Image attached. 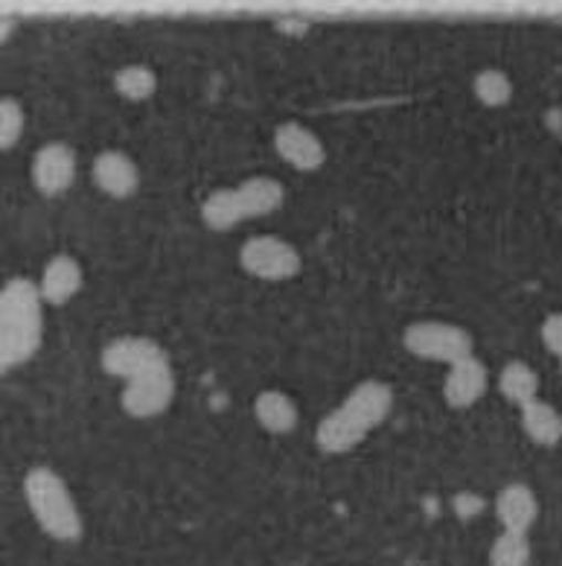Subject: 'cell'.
Returning a JSON list of instances; mask_svg holds the SVG:
<instances>
[{
	"label": "cell",
	"instance_id": "6da1fadb",
	"mask_svg": "<svg viewBox=\"0 0 562 566\" xmlns=\"http://www.w3.org/2000/svg\"><path fill=\"white\" fill-rule=\"evenodd\" d=\"M105 374L126 380L120 395L123 412L146 421L158 418L176 400V374L169 354L152 339L144 336H120L99 356Z\"/></svg>",
	"mask_w": 562,
	"mask_h": 566
},
{
	"label": "cell",
	"instance_id": "7a4b0ae2",
	"mask_svg": "<svg viewBox=\"0 0 562 566\" xmlns=\"http://www.w3.org/2000/svg\"><path fill=\"white\" fill-rule=\"evenodd\" d=\"M394 409V389L388 382L364 380L359 382L344 403L336 406L315 429V441L324 453L338 455L362 444L364 438L388 421V415Z\"/></svg>",
	"mask_w": 562,
	"mask_h": 566
},
{
	"label": "cell",
	"instance_id": "3957f363",
	"mask_svg": "<svg viewBox=\"0 0 562 566\" xmlns=\"http://www.w3.org/2000/svg\"><path fill=\"white\" fill-rule=\"evenodd\" d=\"M44 336L39 286L26 277H12L0 290V374L33 359Z\"/></svg>",
	"mask_w": 562,
	"mask_h": 566
},
{
	"label": "cell",
	"instance_id": "277c9868",
	"mask_svg": "<svg viewBox=\"0 0 562 566\" xmlns=\"http://www.w3.org/2000/svg\"><path fill=\"white\" fill-rule=\"evenodd\" d=\"M26 505L33 511L41 532L50 534L53 541L73 543L82 537V514L73 500L71 488L56 470L33 468L24 476Z\"/></svg>",
	"mask_w": 562,
	"mask_h": 566
},
{
	"label": "cell",
	"instance_id": "5b68a950",
	"mask_svg": "<svg viewBox=\"0 0 562 566\" xmlns=\"http://www.w3.org/2000/svg\"><path fill=\"white\" fill-rule=\"evenodd\" d=\"M402 345L417 359L455 365L473 356V336L469 331L449 322H414L402 333Z\"/></svg>",
	"mask_w": 562,
	"mask_h": 566
},
{
	"label": "cell",
	"instance_id": "8992f818",
	"mask_svg": "<svg viewBox=\"0 0 562 566\" xmlns=\"http://www.w3.org/2000/svg\"><path fill=\"white\" fill-rule=\"evenodd\" d=\"M240 266L259 281H289L300 272V251L280 237H251L240 251Z\"/></svg>",
	"mask_w": 562,
	"mask_h": 566
},
{
	"label": "cell",
	"instance_id": "52a82bcc",
	"mask_svg": "<svg viewBox=\"0 0 562 566\" xmlns=\"http://www.w3.org/2000/svg\"><path fill=\"white\" fill-rule=\"evenodd\" d=\"M30 172H33V185L41 196L67 193L76 181V153L62 140L44 144L35 153Z\"/></svg>",
	"mask_w": 562,
	"mask_h": 566
},
{
	"label": "cell",
	"instance_id": "ba28073f",
	"mask_svg": "<svg viewBox=\"0 0 562 566\" xmlns=\"http://www.w3.org/2000/svg\"><path fill=\"white\" fill-rule=\"evenodd\" d=\"M274 149L283 161L300 172H315L327 164V149L318 135L300 123H280L274 132Z\"/></svg>",
	"mask_w": 562,
	"mask_h": 566
},
{
	"label": "cell",
	"instance_id": "9c48e42d",
	"mask_svg": "<svg viewBox=\"0 0 562 566\" xmlns=\"http://www.w3.org/2000/svg\"><path fill=\"white\" fill-rule=\"evenodd\" d=\"M487 382H490V374H487V365L475 356H466L460 363L449 365V374L443 380V400L452 406V409H469L484 397L487 391Z\"/></svg>",
	"mask_w": 562,
	"mask_h": 566
},
{
	"label": "cell",
	"instance_id": "30bf717a",
	"mask_svg": "<svg viewBox=\"0 0 562 566\" xmlns=\"http://www.w3.org/2000/svg\"><path fill=\"white\" fill-rule=\"evenodd\" d=\"M94 185L112 199H131L140 190V170L129 155L105 149L94 158Z\"/></svg>",
	"mask_w": 562,
	"mask_h": 566
},
{
	"label": "cell",
	"instance_id": "8fae6325",
	"mask_svg": "<svg viewBox=\"0 0 562 566\" xmlns=\"http://www.w3.org/2000/svg\"><path fill=\"white\" fill-rule=\"evenodd\" d=\"M82 290V266L71 254H56L44 266V275L39 283V295L44 304L53 307H65L67 301L76 298V292Z\"/></svg>",
	"mask_w": 562,
	"mask_h": 566
},
{
	"label": "cell",
	"instance_id": "7c38bea8",
	"mask_svg": "<svg viewBox=\"0 0 562 566\" xmlns=\"http://www.w3.org/2000/svg\"><path fill=\"white\" fill-rule=\"evenodd\" d=\"M496 514L498 520H501L505 532L528 534L530 526H533L539 517L537 494H533L528 485H522V482H513V485H507L505 491L498 494Z\"/></svg>",
	"mask_w": 562,
	"mask_h": 566
},
{
	"label": "cell",
	"instance_id": "4fadbf2b",
	"mask_svg": "<svg viewBox=\"0 0 562 566\" xmlns=\"http://www.w3.org/2000/svg\"><path fill=\"white\" fill-rule=\"evenodd\" d=\"M236 193V202L242 208V217L254 219V217H268V213L280 211L283 202H286V190L277 178L259 176L242 181L240 187H233Z\"/></svg>",
	"mask_w": 562,
	"mask_h": 566
},
{
	"label": "cell",
	"instance_id": "5bb4252c",
	"mask_svg": "<svg viewBox=\"0 0 562 566\" xmlns=\"http://www.w3.org/2000/svg\"><path fill=\"white\" fill-rule=\"evenodd\" d=\"M254 415H257V423L272 432V436H289L291 429L298 427V406L286 391H263L254 400Z\"/></svg>",
	"mask_w": 562,
	"mask_h": 566
},
{
	"label": "cell",
	"instance_id": "9a60e30c",
	"mask_svg": "<svg viewBox=\"0 0 562 566\" xmlns=\"http://www.w3.org/2000/svg\"><path fill=\"white\" fill-rule=\"evenodd\" d=\"M522 429L533 444L556 447L562 441V415L537 397L522 406Z\"/></svg>",
	"mask_w": 562,
	"mask_h": 566
},
{
	"label": "cell",
	"instance_id": "2e32d148",
	"mask_svg": "<svg viewBox=\"0 0 562 566\" xmlns=\"http://www.w3.org/2000/svg\"><path fill=\"white\" fill-rule=\"evenodd\" d=\"M498 389H501V395H505L510 403L524 406V403H530V400H537L539 377H537V371L530 368V365L513 359V363H507L505 368H501Z\"/></svg>",
	"mask_w": 562,
	"mask_h": 566
},
{
	"label": "cell",
	"instance_id": "e0dca14e",
	"mask_svg": "<svg viewBox=\"0 0 562 566\" xmlns=\"http://www.w3.org/2000/svg\"><path fill=\"white\" fill-rule=\"evenodd\" d=\"M201 219H204V226L213 228V231H233L240 222H245L233 187L231 190H216V193H210L208 199H204V205H201Z\"/></svg>",
	"mask_w": 562,
	"mask_h": 566
},
{
	"label": "cell",
	"instance_id": "ac0fdd59",
	"mask_svg": "<svg viewBox=\"0 0 562 566\" xmlns=\"http://www.w3.org/2000/svg\"><path fill=\"white\" fill-rule=\"evenodd\" d=\"M114 88H117V94L123 99H129V103H144L158 88V76H155L152 67L126 65L114 73Z\"/></svg>",
	"mask_w": 562,
	"mask_h": 566
},
{
	"label": "cell",
	"instance_id": "d6986e66",
	"mask_svg": "<svg viewBox=\"0 0 562 566\" xmlns=\"http://www.w3.org/2000/svg\"><path fill=\"white\" fill-rule=\"evenodd\" d=\"M473 88H475V97L481 99L487 108L507 106L510 97H513V82H510L507 73L496 71V67H487V71L478 73L473 82Z\"/></svg>",
	"mask_w": 562,
	"mask_h": 566
},
{
	"label": "cell",
	"instance_id": "ffe728a7",
	"mask_svg": "<svg viewBox=\"0 0 562 566\" xmlns=\"http://www.w3.org/2000/svg\"><path fill=\"white\" fill-rule=\"evenodd\" d=\"M530 564V541L528 534L501 532L492 541L490 566H528Z\"/></svg>",
	"mask_w": 562,
	"mask_h": 566
},
{
	"label": "cell",
	"instance_id": "44dd1931",
	"mask_svg": "<svg viewBox=\"0 0 562 566\" xmlns=\"http://www.w3.org/2000/svg\"><path fill=\"white\" fill-rule=\"evenodd\" d=\"M24 108L12 97H0V153H7L24 135Z\"/></svg>",
	"mask_w": 562,
	"mask_h": 566
},
{
	"label": "cell",
	"instance_id": "7402d4cb",
	"mask_svg": "<svg viewBox=\"0 0 562 566\" xmlns=\"http://www.w3.org/2000/svg\"><path fill=\"white\" fill-rule=\"evenodd\" d=\"M542 342H545V348L551 354L562 359V313L545 318V324H542Z\"/></svg>",
	"mask_w": 562,
	"mask_h": 566
},
{
	"label": "cell",
	"instance_id": "603a6c76",
	"mask_svg": "<svg viewBox=\"0 0 562 566\" xmlns=\"http://www.w3.org/2000/svg\"><path fill=\"white\" fill-rule=\"evenodd\" d=\"M455 509H458L460 517H473V514L484 511V500L478 494H460L455 500Z\"/></svg>",
	"mask_w": 562,
	"mask_h": 566
},
{
	"label": "cell",
	"instance_id": "cb8c5ba5",
	"mask_svg": "<svg viewBox=\"0 0 562 566\" xmlns=\"http://www.w3.org/2000/svg\"><path fill=\"white\" fill-rule=\"evenodd\" d=\"M12 30H15V21H12V18L0 15V48L7 44L9 35H12Z\"/></svg>",
	"mask_w": 562,
	"mask_h": 566
}]
</instances>
